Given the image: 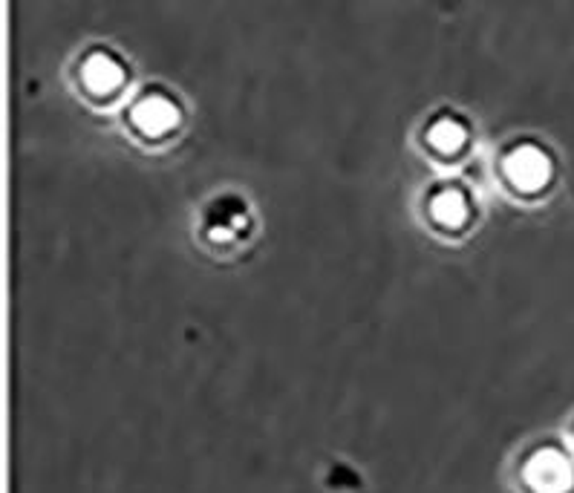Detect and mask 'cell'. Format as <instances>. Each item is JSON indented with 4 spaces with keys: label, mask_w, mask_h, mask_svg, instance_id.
<instances>
[{
    "label": "cell",
    "mask_w": 574,
    "mask_h": 493,
    "mask_svg": "<svg viewBox=\"0 0 574 493\" xmlns=\"http://www.w3.org/2000/svg\"><path fill=\"white\" fill-rule=\"evenodd\" d=\"M551 173L549 156L534 145H525V148H517L511 156H508V176L517 188H525V191H537Z\"/></svg>",
    "instance_id": "7a4b0ae2"
},
{
    "label": "cell",
    "mask_w": 574,
    "mask_h": 493,
    "mask_svg": "<svg viewBox=\"0 0 574 493\" xmlns=\"http://www.w3.org/2000/svg\"><path fill=\"white\" fill-rule=\"evenodd\" d=\"M525 479L537 493H566L574 482L572 462L560 450H540L528 462Z\"/></svg>",
    "instance_id": "6da1fadb"
},
{
    "label": "cell",
    "mask_w": 574,
    "mask_h": 493,
    "mask_svg": "<svg viewBox=\"0 0 574 493\" xmlns=\"http://www.w3.org/2000/svg\"><path fill=\"white\" fill-rule=\"evenodd\" d=\"M465 142V130L462 124L450 122V119H442L430 127V145L439 150H456Z\"/></svg>",
    "instance_id": "8992f818"
},
{
    "label": "cell",
    "mask_w": 574,
    "mask_h": 493,
    "mask_svg": "<svg viewBox=\"0 0 574 493\" xmlns=\"http://www.w3.org/2000/svg\"><path fill=\"white\" fill-rule=\"evenodd\" d=\"M84 81L96 93H110L122 84V67L110 55H93L84 64Z\"/></svg>",
    "instance_id": "277c9868"
},
{
    "label": "cell",
    "mask_w": 574,
    "mask_h": 493,
    "mask_svg": "<svg viewBox=\"0 0 574 493\" xmlns=\"http://www.w3.org/2000/svg\"><path fill=\"white\" fill-rule=\"evenodd\" d=\"M433 214H436V220L445 222V225H459L468 217V202L459 191H445V194L433 199Z\"/></svg>",
    "instance_id": "5b68a950"
},
{
    "label": "cell",
    "mask_w": 574,
    "mask_h": 493,
    "mask_svg": "<svg viewBox=\"0 0 574 493\" xmlns=\"http://www.w3.org/2000/svg\"><path fill=\"white\" fill-rule=\"evenodd\" d=\"M133 119H136V124H139L145 133H150V136H159V133L171 130V127L179 122V110H176L174 101L171 99L150 96V99H145L139 107H136Z\"/></svg>",
    "instance_id": "3957f363"
}]
</instances>
